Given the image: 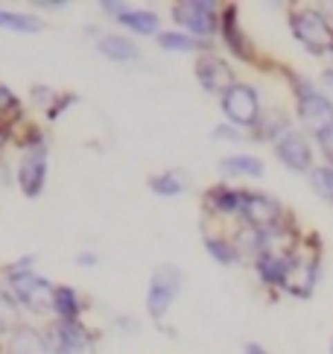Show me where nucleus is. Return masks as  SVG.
Wrapping results in <instances>:
<instances>
[{"instance_id":"f03ea898","label":"nucleus","mask_w":333,"mask_h":354,"mask_svg":"<svg viewBox=\"0 0 333 354\" xmlns=\"http://www.w3.org/2000/svg\"><path fill=\"white\" fill-rule=\"evenodd\" d=\"M292 32L310 53H327L333 50V30L316 9H296L292 12Z\"/></svg>"},{"instance_id":"c85d7f7f","label":"nucleus","mask_w":333,"mask_h":354,"mask_svg":"<svg viewBox=\"0 0 333 354\" xmlns=\"http://www.w3.org/2000/svg\"><path fill=\"white\" fill-rule=\"evenodd\" d=\"M76 263H88V267H91V263H97V255H91V252H82V255L76 258Z\"/></svg>"},{"instance_id":"6ab92c4d","label":"nucleus","mask_w":333,"mask_h":354,"mask_svg":"<svg viewBox=\"0 0 333 354\" xmlns=\"http://www.w3.org/2000/svg\"><path fill=\"white\" fill-rule=\"evenodd\" d=\"M0 27L15 30V32H38L41 30V21H38L35 15H21V12L0 9Z\"/></svg>"},{"instance_id":"ddd939ff","label":"nucleus","mask_w":333,"mask_h":354,"mask_svg":"<svg viewBox=\"0 0 333 354\" xmlns=\"http://www.w3.org/2000/svg\"><path fill=\"white\" fill-rule=\"evenodd\" d=\"M242 199H246V194L234 191V187H228V185H216V187L208 191V196H204L208 208L220 211V214H240L242 211Z\"/></svg>"},{"instance_id":"6e6552de","label":"nucleus","mask_w":333,"mask_h":354,"mask_svg":"<svg viewBox=\"0 0 333 354\" xmlns=\"http://www.w3.org/2000/svg\"><path fill=\"white\" fill-rule=\"evenodd\" d=\"M47 346L56 354H82L88 348V328L79 322H53L47 328Z\"/></svg>"},{"instance_id":"f3484780","label":"nucleus","mask_w":333,"mask_h":354,"mask_svg":"<svg viewBox=\"0 0 333 354\" xmlns=\"http://www.w3.org/2000/svg\"><path fill=\"white\" fill-rule=\"evenodd\" d=\"M82 301L73 287H56V316L61 322H79Z\"/></svg>"},{"instance_id":"dca6fc26","label":"nucleus","mask_w":333,"mask_h":354,"mask_svg":"<svg viewBox=\"0 0 333 354\" xmlns=\"http://www.w3.org/2000/svg\"><path fill=\"white\" fill-rule=\"evenodd\" d=\"M117 21H120V24H126L129 30L140 32V35H152V32H158V24H161L155 12H146V9H126Z\"/></svg>"},{"instance_id":"bb28decb","label":"nucleus","mask_w":333,"mask_h":354,"mask_svg":"<svg viewBox=\"0 0 333 354\" xmlns=\"http://www.w3.org/2000/svg\"><path fill=\"white\" fill-rule=\"evenodd\" d=\"M213 135H216V138H231V141H240V135H237L234 129H228V126H216Z\"/></svg>"},{"instance_id":"b1692460","label":"nucleus","mask_w":333,"mask_h":354,"mask_svg":"<svg viewBox=\"0 0 333 354\" xmlns=\"http://www.w3.org/2000/svg\"><path fill=\"white\" fill-rule=\"evenodd\" d=\"M310 182L325 199L333 202V167H316L313 176H310Z\"/></svg>"},{"instance_id":"9b49d317","label":"nucleus","mask_w":333,"mask_h":354,"mask_svg":"<svg viewBox=\"0 0 333 354\" xmlns=\"http://www.w3.org/2000/svg\"><path fill=\"white\" fill-rule=\"evenodd\" d=\"M278 158L287 164L289 170H310L313 164V153H310V144L307 138L298 132H284L278 138Z\"/></svg>"},{"instance_id":"4468645a","label":"nucleus","mask_w":333,"mask_h":354,"mask_svg":"<svg viewBox=\"0 0 333 354\" xmlns=\"http://www.w3.org/2000/svg\"><path fill=\"white\" fill-rule=\"evenodd\" d=\"M222 32H225V44L231 53H237L240 59H251V50L246 44V35H242L240 24H237V6H228L225 15H222Z\"/></svg>"},{"instance_id":"aec40b11","label":"nucleus","mask_w":333,"mask_h":354,"mask_svg":"<svg viewBox=\"0 0 333 354\" xmlns=\"http://www.w3.org/2000/svg\"><path fill=\"white\" fill-rule=\"evenodd\" d=\"M149 187H152L155 194H161V196H175V194H182L184 187H187V179H184V173L173 170V173L155 176V179L149 182Z\"/></svg>"},{"instance_id":"393cba45","label":"nucleus","mask_w":333,"mask_h":354,"mask_svg":"<svg viewBox=\"0 0 333 354\" xmlns=\"http://www.w3.org/2000/svg\"><path fill=\"white\" fill-rule=\"evenodd\" d=\"M15 111H18V100H15V94H12L9 88L0 85V115H15Z\"/></svg>"},{"instance_id":"0eeeda50","label":"nucleus","mask_w":333,"mask_h":354,"mask_svg":"<svg viewBox=\"0 0 333 354\" xmlns=\"http://www.w3.org/2000/svg\"><path fill=\"white\" fill-rule=\"evenodd\" d=\"M242 217H246V225H251V229L258 232H272L278 229V220H280V205L275 199H269L263 194H246V199H242Z\"/></svg>"},{"instance_id":"7c9ffc66","label":"nucleus","mask_w":333,"mask_h":354,"mask_svg":"<svg viewBox=\"0 0 333 354\" xmlns=\"http://www.w3.org/2000/svg\"><path fill=\"white\" fill-rule=\"evenodd\" d=\"M246 354H269V351H266V348H260L258 343H249V346H246Z\"/></svg>"},{"instance_id":"f257e3e1","label":"nucleus","mask_w":333,"mask_h":354,"mask_svg":"<svg viewBox=\"0 0 333 354\" xmlns=\"http://www.w3.org/2000/svg\"><path fill=\"white\" fill-rule=\"evenodd\" d=\"M178 290H182V270L173 267V263H161V267L152 272L149 296H146V310L152 319H161V316L170 310Z\"/></svg>"},{"instance_id":"cd10ccee","label":"nucleus","mask_w":333,"mask_h":354,"mask_svg":"<svg viewBox=\"0 0 333 354\" xmlns=\"http://www.w3.org/2000/svg\"><path fill=\"white\" fill-rule=\"evenodd\" d=\"M35 6H38V9H65L68 3H65V0H56V3H50V0H38Z\"/></svg>"},{"instance_id":"c756f323","label":"nucleus","mask_w":333,"mask_h":354,"mask_svg":"<svg viewBox=\"0 0 333 354\" xmlns=\"http://www.w3.org/2000/svg\"><path fill=\"white\" fill-rule=\"evenodd\" d=\"M3 185H9V167L0 161V187H3Z\"/></svg>"},{"instance_id":"20e7f679","label":"nucleus","mask_w":333,"mask_h":354,"mask_svg":"<svg viewBox=\"0 0 333 354\" xmlns=\"http://www.w3.org/2000/svg\"><path fill=\"white\" fill-rule=\"evenodd\" d=\"M44 173H47V149L41 141L27 147L21 164H18V185L27 196H38L44 187Z\"/></svg>"},{"instance_id":"412c9836","label":"nucleus","mask_w":333,"mask_h":354,"mask_svg":"<svg viewBox=\"0 0 333 354\" xmlns=\"http://www.w3.org/2000/svg\"><path fill=\"white\" fill-rule=\"evenodd\" d=\"M18 299L0 290V331H18Z\"/></svg>"},{"instance_id":"2f4dec72","label":"nucleus","mask_w":333,"mask_h":354,"mask_svg":"<svg viewBox=\"0 0 333 354\" xmlns=\"http://www.w3.org/2000/svg\"><path fill=\"white\" fill-rule=\"evenodd\" d=\"M6 138H9V129H6V126H0V147L6 144Z\"/></svg>"},{"instance_id":"4be33fe9","label":"nucleus","mask_w":333,"mask_h":354,"mask_svg":"<svg viewBox=\"0 0 333 354\" xmlns=\"http://www.w3.org/2000/svg\"><path fill=\"white\" fill-rule=\"evenodd\" d=\"M158 44L164 50H199L202 47L199 39H190V35H182V32H161Z\"/></svg>"},{"instance_id":"7ed1b4c3","label":"nucleus","mask_w":333,"mask_h":354,"mask_svg":"<svg viewBox=\"0 0 333 354\" xmlns=\"http://www.w3.org/2000/svg\"><path fill=\"white\" fill-rule=\"evenodd\" d=\"M222 111L228 115V120H234L240 126H254L260 118V106H258V94L249 85H231L222 94Z\"/></svg>"},{"instance_id":"473e14b6","label":"nucleus","mask_w":333,"mask_h":354,"mask_svg":"<svg viewBox=\"0 0 333 354\" xmlns=\"http://www.w3.org/2000/svg\"><path fill=\"white\" fill-rule=\"evenodd\" d=\"M325 82L333 88V71H325Z\"/></svg>"},{"instance_id":"f8f14e48","label":"nucleus","mask_w":333,"mask_h":354,"mask_svg":"<svg viewBox=\"0 0 333 354\" xmlns=\"http://www.w3.org/2000/svg\"><path fill=\"white\" fill-rule=\"evenodd\" d=\"M47 351H50L47 337L38 334L30 325H21L18 331H12L9 348H6V354H47Z\"/></svg>"},{"instance_id":"a211bd4d","label":"nucleus","mask_w":333,"mask_h":354,"mask_svg":"<svg viewBox=\"0 0 333 354\" xmlns=\"http://www.w3.org/2000/svg\"><path fill=\"white\" fill-rule=\"evenodd\" d=\"M220 170L225 176H251V179H258V176H263V161L254 156H234V158H225L220 164Z\"/></svg>"},{"instance_id":"9d476101","label":"nucleus","mask_w":333,"mask_h":354,"mask_svg":"<svg viewBox=\"0 0 333 354\" xmlns=\"http://www.w3.org/2000/svg\"><path fill=\"white\" fill-rule=\"evenodd\" d=\"M313 284H316V261L313 258H292L289 267L284 272V281H280V287L287 290V293L292 296H310L313 293Z\"/></svg>"},{"instance_id":"2eb2a0df","label":"nucleus","mask_w":333,"mask_h":354,"mask_svg":"<svg viewBox=\"0 0 333 354\" xmlns=\"http://www.w3.org/2000/svg\"><path fill=\"white\" fill-rule=\"evenodd\" d=\"M97 47H99V53L111 62H135L140 56L137 44L129 41L126 35H102Z\"/></svg>"},{"instance_id":"5701e85b","label":"nucleus","mask_w":333,"mask_h":354,"mask_svg":"<svg viewBox=\"0 0 333 354\" xmlns=\"http://www.w3.org/2000/svg\"><path fill=\"white\" fill-rule=\"evenodd\" d=\"M204 246H208V252H211V255L220 261V263H231V261H237V249H234V243H228V240L204 237Z\"/></svg>"},{"instance_id":"a878e982","label":"nucleus","mask_w":333,"mask_h":354,"mask_svg":"<svg viewBox=\"0 0 333 354\" xmlns=\"http://www.w3.org/2000/svg\"><path fill=\"white\" fill-rule=\"evenodd\" d=\"M318 144H322L325 156L333 161V129H327V132H322V135H318Z\"/></svg>"},{"instance_id":"1a4fd4ad","label":"nucleus","mask_w":333,"mask_h":354,"mask_svg":"<svg viewBox=\"0 0 333 354\" xmlns=\"http://www.w3.org/2000/svg\"><path fill=\"white\" fill-rule=\"evenodd\" d=\"M196 77H199V85L211 94H216V91L225 94L231 85H237L231 68H228L220 56H202L196 62Z\"/></svg>"},{"instance_id":"39448f33","label":"nucleus","mask_w":333,"mask_h":354,"mask_svg":"<svg viewBox=\"0 0 333 354\" xmlns=\"http://www.w3.org/2000/svg\"><path fill=\"white\" fill-rule=\"evenodd\" d=\"M173 18L182 27L193 30L202 39L216 32V3H199V0H184V3L173 6Z\"/></svg>"},{"instance_id":"423d86ee","label":"nucleus","mask_w":333,"mask_h":354,"mask_svg":"<svg viewBox=\"0 0 333 354\" xmlns=\"http://www.w3.org/2000/svg\"><path fill=\"white\" fill-rule=\"evenodd\" d=\"M298 115H301V123H304L310 132H316V135L333 129V103H330L327 97L310 91V88H301Z\"/></svg>"}]
</instances>
